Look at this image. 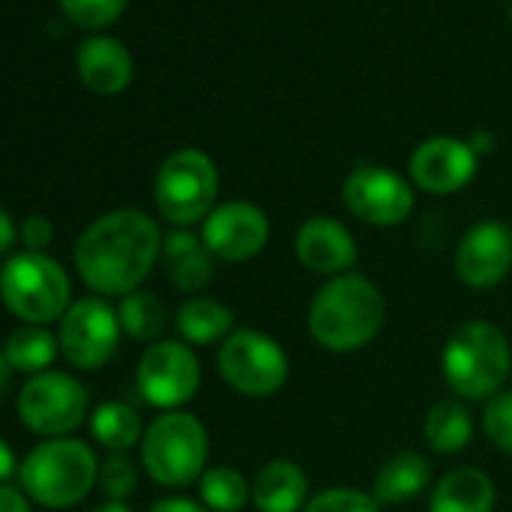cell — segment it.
I'll list each match as a JSON object with an SVG mask.
<instances>
[{"label":"cell","mask_w":512,"mask_h":512,"mask_svg":"<svg viewBox=\"0 0 512 512\" xmlns=\"http://www.w3.org/2000/svg\"><path fill=\"white\" fill-rule=\"evenodd\" d=\"M13 470H16V455H13L10 443L0 437V485H4L13 476Z\"/></svg>","instance_id":"36"},{"label":"cell","mask_w":512,"mask_h":512,"mask_svg":"<svg viewBox=\"0 0 512 512\" xmlns=\"http://www.w3.org/2000/svg\"><path fill=\"white\" fill-rule=\"evenodd\" d=\"M58 353H61V344L46 326H22V329L10 332V338L4 344V356H7L10 368L19 374H31V377L49 371V365L58 359Z\"/></svg>","instance_id":"24"},{"label":"cell","mask_w":512,"mask_h":512,"mask_svg":"<svg viewBox=\"0 0 512 512\" xmlns=\"http://www.w3.org/2000/svg\"><path fill=\"white\" fill-rule=\"evenodd\" d=\"M91 434L109 452H127L142 443V416L124 401H103L91 413Z\"/></svg>","instance_id":"25"},{"label":"cell","mask_w":512,"mask_h":512,"mask_svg":"<svg viewBox=\"0 0 512 512\" xmlns=\"http://www.w3.org/2000/svg\"><path fill=\"white\" fill-rule=\"evenodd\" d=\"M163 256L157 223L136 208L97 217L76 241L73 260L79 278L100 296H130Z\"/></svg>","instance_id":"1"},{"label":"cell","mask_w":512,"mask_h":512,"mask_svg":"<svg viewBox=\"0 0 512 512\" xmlns=\"http://www.w3.org/2000/svg\"><path fill=\"white\" fill-rule=\"evenodd\" d=\"M202 383V365L184 341H154L136 365L139 395L160 410H181Z\"/></svg>","instance_id":"10"},{"label":"cell","mask_w":512,"mask_h":512,"mask_svg":"<svg viewBox=\"0 0 512 512\" xmlns=\"http://www.w3.org/2000/svg\"><path fill=\"white\" fill-rule=\"evenodd\" d=\"M88 512H133L127 503H121V500H106V503H97L94 509H88Z\"/></svg>","instance_id":"38"},{"label":"cell","mask_w":512,"mask_h":512,"mask_svg":"<svg viewBox=\"0 0 512 512\" xmlns=\"http://www.w3.org/2000/svg\"><path fill=\"white\" fill-rule=\"evenodd\" d=\"M341 193H344V205L350 208V214L380 229L401 226L416 208L413 184L386 166L353 169Z\"/></svg>","instance_id":"13"},{"label":"cell","mask_w":512,"mask_h":512,"mask_svg":"<svg viewBox=\"0 0 512 512\" xmlns=\"http://www.w3.org/2000/svg\"><path fill=\"white\" fill-rule=\"evenodd\" d=\"M311 482L302 464L290 458L266 461L250 479V503L256 512H305Z\"/></svg>","instance_id":"17"},{"label":"cell","mask_w":512,"mask_h":512,"mask_svg":"<svg viewBox=\"0 0 512 512\" xmlns=\"http://www.w3.org/2000/svg\"><path fill=\"white\" fill-rule=\"evenodd\" d=\"M220 175L214 160L199 148L172 151L154 178V202L163 220L175 229H187L205 220L217 208Z\"/></svg>","instance_id":"7"},{"label":"cell","mask_w":512,"mask_h":512,"mask_svg":"<svg viewBox=\"0 0 512 512\" xmlns=\"http://www.w3.org/2000/svg\"><path fill=\"white\" fill-rule=\"evenodd\" d=\"M61 7L79 25H85V28H103V25L115 22L124 13L127 0H61Z\"/></svg>","instance_id":"31"},{"label":"cell","mask_w":512,"mask_h":512,"mask_svg":"<svg viewBox=\"0 0 512 512\" xmlns=\"http://www.w3.org/2000/svg\"><path fill=\"white\" fill-rule=\"evenodd\" d=\"M509 25H512V7H509Z\"/></svg>","instance_id":"39"},{"label":"cell","mask_w":512,"mask_h":512,"mask_svg":"<svg viewBox=\"0 0 512 512\" xmlns=\"http://www.w3.org/2000/svg\"><path fill=\"white\" fill-rule=\"evenodd\" d=\"M296 256L311 275L332 281V278L353 272V266L359 260V244L341 220H335L329 214H317L299 226Z\"/></svg>","instance_id":"16"},{"label":"cell","mask_w":512,"mask_h":512,"mask_svg":"<svg viewBox=\"0 0 512 512\" xmlns=\"http://www.w3.org/2000/svg\"><path fill=\"white\" fill-rule=\"evenodd\" d=\"M434 467L419 452H395L386 458L374 476V500L380 506H401L407 500L422 497L431 488Z\"/></svg>","instance_id":"21"},{"label":"cell","mask_w":512,"mask_h":512,"mask_svg":"<svg viewBox=\"0 0 512 512\" xmlns=\"http://www.w3.org/2000/svg\"><path fill=\"white\" fill-rule=\"evenodd\" d=\"M19 416L49 440L73 434L88 416V389L64 371L34 374L19 392Z\"/></svg>","instance_id":"9"},{"label":"cell","mask_w":512,"mask_h":512,"mask_svg":"<svg viewBox=\"0 0 512 512\" xmlns=\"http://www.w3.org/2000/svg\"><path fill=\"white\" fill-rule=\"evenodd\" d=\"M208 428L187 410H166L142 434L139 452L145 473L163 488H184L208 470Z\"/></svg>","instance_id":"5"},{"label":"cell","mask_w":512,"mask_h":512,"mask_svg":"<svg viewBox=\"0 0 512 512\" xmlns=\"http://www.w3.org/2000/svg\"><path fill=\"white\" fill-rule=\"evenodd\" d=\"M497 488L482 467H455L431 485L428 512H494Z\"/></svg>","instance_id":"18"},{"label":"cell","mask_w":512,"mask_h":512,"mask_svg":"<svg viewBox=\"0 0 512 512\" xmlns=\"http://www.w3.org/2000/svg\"><path fill=\"white\" fill-rule=\"evenodd\" d=\"M446 386L464 401H488L506 389L512 371V347L488 320L461 323L440 353Z\"/></svg>","instance_id":"3"},{"label":"cell","mask_w":512,"mask_h":512,"mask_svg":"<svg viewBox=\"0 0 512 512\" xmlns=\"http://www.w3.org/2000/svg\"><path fill=\"white\" fill-rule=\"evenodd\" d=\"M0 299L25 320V326H49L67 314L70 278L64 266L49 253L22 250L13 253L0 269Z\"/></svg>","instance_id":"6"},{"label":"cell","mask_w":512,"mask_h":512,"mask_svg":"<svg viewBox=\"0 0 512 512\" xmlns=\"http://www.w3.org/2000/svg\"><path fill=\"white\" fill-rule=\"evenodd\" d=\"M16 244V223L7 208H0V256L10 253Z\"/></svg>","instance_id":"35"},{"label":"cell","mask_w":512,"mask_h":512,"mask_svg":"<svg viewBox=\"0 0 512 512\" xmlns=\"http://www.w3.org/2000/svg\"><path fill=\"white\" fill-rule=\"evenodd\" d=\"M0 512H34V509H31V500L19 488L0 485Z\"/></svg>","instance_id":"34"},{"label":"cell","mask_w":512,"mask_h":512,"mask_svg":"<svg viewBox=\"0 0 512 512\" xmlns=\"http://www.w3.org/2000/svg\"><path fill=\"white\" fill-rule=\"evenodd\" d=\"M118 320H121V332H127L133 341L154 344V341H160V335L169 323V314H166V305L160 302V296H154L148 290H136L121 299Z\"/></svg>","instance_id":"26"},{"label":"cell","mask_w":512,"mask_h":512,"mask_svg":"<svg viewBox=\"0 0 512 512\" xmlns=\"http://www.w3.org/2000/svg\"><path fill=\"white\" fill-rule=\"evenodd\" d=\"M163 260L169 266V281L190 296H199L214 281V256L205 250L202 235L190 229H172L163 238Z\"/></svg>","instance_id":"20"},{"label":"cell","mask_w":512,"mask_h":512,"mask_svg":"<svg viewBox=\"0 0 512 512\" xmlns=\"http://www.w3.org/2000/svg\"><path fill=\"white\" fill-rule=\"evenodd\" d=\"M100 488L109 500H127L136 485H139V470L136 461L127 452H112L103 464H100Z\"/></svg>","instance_id":"30"},{"label":"cell","mask_w":512,"mask_h":512,"mask_svg":"<svg viewBox=\"0 0 512 512\" xmlns=\"http://www.w3.org/2000/svg\"><path fill=\"white\" fill-rule=\"evenodd\" d=\"M482 431L494 449L512 455V389H500L494 398L485 401Z\"/></svg>","instance_id":"28"},{"label":"cell","mask_w":512,"mask_h":512,"mask_svg":"<svg viewBox=\"0 0 512 512\" xmlns=\"http://www.w3.org/2000/svg\"><path fill=\"white\" fill-rule=\"evenodd\" d=\"M425 443L437 455H455L473 440V416L461 401H437L422 422Z\"/></svg>","instance_id":"23"},{"label":"cell","mask_w":512,"mask_h":512,"mask_svg":"<svg viewBox=\"0 0 512 512\" xmlns=\"http://www.w3.org/2000/svg\"><path fill=\"white\" fill-rule=\"evenodd\" d=\"M305 512H383V509L374 500V494H365L350 485H335V488L317 491L308 500Z\"/></svg>","instance_id":"29"},{"label":"cell","mask_w":512,"mask_h":512,"mask_svg":"<svg viewBox=\"0 0 512 512\" xmlns=\"http://www.w3.org/2000/svg\"><path fill=\"white\" fill-rule=\"evenodd\" d=\"M386 323V299L359 272L326 281L308 308V332L329 353L365 350Z\"/></svg>","instance_id":"2"},{"label":"cell","mask_w":512,"mask_h":512,"mask_svg":"<svg viewBox=\"0 0 512 512\" xmlns=\"http://www.w3.org/2000/svg\"><path fill=\"white\" fill-rule=\"evenodd\" d=\"M479 166V154L464 139L434 136L410 154V181L434 196L464 190Z\"/></svg>","instance_id":"15"},{"label":"cell","mask_w":512,"mask_h":512,"mask_svg":"<svg viewBox=\"0 0 512 512\" xmlns=\"http://www.w3.org/2000/svg\"><path fill=\"white\" fill-rule=\"evenodd\" d=\"M199 497L211 512H241L250 503V479L232 464H214L199 479Z\"/></svg>","instance_id":"27"},{"label":"cell","mask_w":512,"mask_h":512,"mask_svg":"<svg viewBox=\"0 0 512 512\" xmlns=\"http://www.w3.org/2000/svg\"><path fill=\"white\" fill-rule=\"evenodd\" d=\"M148 512H211V509L190 497H166V500H157Z\"/></svg>","instance_id":"33"},{"label":"cell","mask_w":512,"mask_h":512,"mask_svg":"<svg viewBox=\"0 0 512 512\" xmlns=\"http://www.w3.org/2000/svg\"><path fill=\"white\" fill-rule=\"evenodd\" d=\"M455 275L470 290L500 287L512 272V229L503 220L473 223L455 247Z\"/></svg>","instance_id":"14"},{"label":"cell","mask_w":512,"mask_h":512,"mask_svg":"<svg viewBox=\"0 0 512 512\" xmlns=\"http://www.w3.org/2000/svg\"><path fill=\"white\" fill-rule=\"evenodd\" d=\"M10 377H13V368H10V362H7L4 350H0V395L7 392V386H10Z\"/></svg>","instance_id":"37"},{"label":"cell","mask_w":512,"mask_h":512,"mask_svg":"<svg viewBox=\"0 0 512 512\" xmlns=\"http://www.w3.org/2000/svg\"><path fill=\"white\" fill-rule=\"evenodd\" d=\"M223 383L244 398H269L290 380L287 350L260 329H235L217 350Z\"/></svg>","instance_id":"8"},{"label":"cell","mask_w":512,"mask_h":512,"mask_svg":"<svg viewBox=\"0 0 512 512\" xmlns=\"http://www.w3.org/2000/svg\"><path fill=\"white\" fill-rule=\"evenodd\" d=\"M52 220L43 217V214H31L22 220V229H19V238L25 244V250H37V253H46V247L52 244Z\"/></svg>","instance_id":"32"},{"label":"cell","mask_w":512,"mask_h":512,"mask_svg":"<svg viewBox=\"0 0 512 512\" xmlns=\"http://www.w3.org/2000/svg\"><path fill=\"white\" fill-rule=\"evenodd\" d=\"M272 238V223L266 211L253 202L232 199L220 202L202 220V244L220 263H247L260 256Z\"/></svg>","instance_id":"12"},{"label":"cell","mask_w":512,"mask_h":512,"mask_svg":"<svg viewBox=\"0 0 512 512\" xmlns=\"http://www.w3.org/2000/svg\"><path fill=\"white\" fill-rule=\"evenodd\" d=\"M100 479L94 449L76 437H52L28 452L19 467L25 494L46 509H67L82 503Z\"/></svg>","instance_id":"4"},{"label":"cell","mask_w":512,"mask_h":512,"mask_svg":"<svg viewBox=\"0 0 512 512\" xmlns=\"http://www.w3.org/2000/svg\"><path fill=\"white\" fill-rule=\"evenodd\" d=\"M232 326H235L232 311L211 296H190L175 311V329L181 341L190 347H211L217 341L223 344L235 332Z\"/></svg>","instance_id":"22"},{"label":"cell","mask_w":512,"mask_h":512,"mask_svg":"<svg viewBox=\"0 0 512 512\" xmlns=\"http://www.w3.org/2000/svg\"><path fill=\"white\" fill-rule=\"evenodd\" d=\"M79 76L97 94H118L133 79L130 52L112 37H91L79 46Z\"/></svg>","instance_id":"19"},{"label":"cell","mask_w":512,"mask_h":512,"mask_svg":"<svg viewBox=\"0 0 512 512\" xmlns=\"http://www.w3.org/2000/svg\"><path fill=\"white\" fill-rule=\"evenodd\" d=\"M118 311L100 296H85L67 308L58 329L61 353L79 371H100L118 350Z\"/></svg>","instance_id":"11"}]
</instances>
